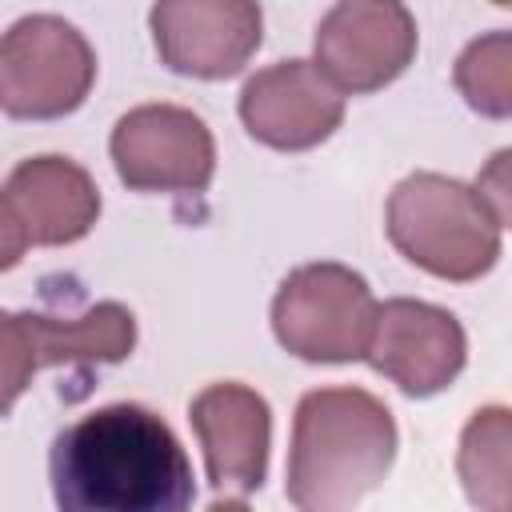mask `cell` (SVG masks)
<instances>
[{
  "label": "cell",
  "mask_w": 512,
  "mask_h": 512,
  "mask_svg": "<svg viewBox=\"0 0 512 512\" xmlns=\"http://www.w3.org/2000/svg\"><path fill=\"white\" fill-rule=\"evenodd\" d=\"M188 420L200 436L208 480L216 488H232L240 496L256 492L268 476V444H272V408L268 400L240 384L220 380L192 396Z\"/></svg>",
  "instance_id": "cell-12"
},
{
  "label": "cell",
  "mask_w": 512,
  "mask_h": 512,
  "mask_svg": "<svg viewBox=\"0 0 512 512\" xmlns=\"http://www.w3.org/2000/svg\"><path fill=\"white\" fill-rule=\"evenodd\" d=\"M452 80L468 100V108L492 120H508L512 116V36L500 28L488 36H476L456 56Z\"/></svg>",
  "instance_id": "cell-15"
},
{
  "label": "cell",
  "mask_w": 512,
  "mask_h": 512,
  "mask_svg": "<svg viewBox=\"0 0 512 512\" xmlns=\"http://www.w3.org/2000/svg\"><path fill=\"white\" fill-rule=\"evenodd\" d=\"M384 228L404 260L452 284L480 280L500 260L504 228L488 204L472 184L440 172L404 176L388 196Z\"/></svg>",
  "instance_id": "cell-3"
},
{
  "label": "cell",
  "mask_w": 512,
  "mask_h": 512,
  "mask_svg": "<svg viewBox=\"0 0 512 512\" xmlns=\"http://www.w3.org/2000/svg\"><path fill=\"white\" fill-rule=\"evenodd\" d=\"M376 328V296L348 264H300L272 296V332L280 348L312 364L364 360Z\"/></svg>",
  "instance_id": "cell-4"
},
{
  "label": "cell",
  "mask_w": 512,
  "mask_h": 512,
  "mask_svg": "<svg viewBox=\"0 0 512 512\" xmlns=\"http://www.w3.org/2000/svg\"><path fill=\"white\" fill-rule=\"evenodd\" d=\"M508 160H512V152L508 148H500L492 160H488V168L476 176V196L488 204V212L496 216V224L504 228L508 224V216H512V200H508V192H512V184H508Z\"/></svg>",
  "instance_id": "cell-16"
},
{
  "label": "cell",
  "mask_w": 512,
  "mask_h": 512,
  "mask_svg": "<svg viewBox=\"0 0 512 512\" xmlns=\"http://www.w3.org/2000/svg\"><path fill=\"white\" fill-rule=\"evenodd\" d=\"M24 252H28V240H24L20 224L8 216V208L0 204V272L16 268L24 260Z\"/></svg>",
  "instance_id": "cell-17"
},
{
  "label": "cell",
  "mask_w": 512,
  "mask_h": 512,
  "mask_svg": "<svg viewBox=\"0 0 512 512\" xmlns=\"http://www.w3.org/2000/svg\"><path fill=\"white\" fill-rule=\"evenodd\" d=\"M160 60L196 80L236 76L260 48L264 12L252 0H160L148 12Z\"/></svg>",
  "instance_id": "cell-10"
},
{
  "label": "cell",
  "mask_w": 512,
  "mask_h": 512,
  "mask_svg": "<svg viewBox=\"0 0 512 512\" xmlns=\"http://www.w3.org/2000/svg\"><path fill=\"white\" fill-rule=\"evenodd\" d=\"M0 204L36 248L76 244L100 216L96 180L68 156H32L12 168L0 188Z\"/></svg>",
  "instance_id": "cell-13"
},
{
  "label": "cell",
  "mask_w": 512,
  "mask_h": 512,
  "mask_svg": "<svg viewBox=\"0 0 512 512\" xmlns=\"http://www.w3.org/2000/svg\"><path fill=\"white\" fill-rule=\"evenodd\" d=\"M108 152L132 192H204L216 172L208 124L180 104H140L124 112Z\"/></svg>",
  "instance_id": "cell-7"
},
{
  "label": "cell",
  "mask_w": 512,
  "mask_h": 512,
  "mask_svg": "<svg viewBox=\"0 0 512 512\" xmlns=\"http://www.w3.org/2000/svg\"><path fill=\"white\" fill-rule=\"evenodd\" d=\"M316 72L344 92L392 84L416 56V16L396 0H340L316 24Z\"/></svg>",
  "instance_id": "cell-8"
},
{
  "label": "cell",
  "mask_w": 512,
  "mask_h": 512,
  "mask_svg": "<svg viewBox=\"0 0 512 512\" xmlns=\"http://www.w3.org/2000/svg\"><path fill=\"white\" fill-rule=\"evenodd\" d=\"M48 476L60 512H188L196 496L184 444L144 404H104L60 428Z\"/></svg>",
  "instance_id": "cell-1"
},
{
  "label": "cell",
  "mask_w": 512,
  "mask_h": 512,
  "mask_svg": "<svg viewBox=\"0 0 512 512\" xmlns=\"http://www.w3.org/2000/svg\"><path fill=\"white\" fill-rule=\"evenodd\" d=\"M364 360L388 376L404 396H436L444 392L468 360V336L448 308L428 300L392 296L376 304V328Z\"/></svg>",
  "instance_id": "cell-9"
},
{
  "label": "cell",
  "mask_w": 512,
  "mask_h": 512,
  "mask_svg": "<svg viewBox=\"0 0 512 512\" xmlns=\"http://www.w3.org/2000/svg\"><path fill=\"white\" fill-rule=\"evenodd\" d=\"M136 348V316L100 300L84 316L4 312L0 308V416L24 396L40 368L56 364H120Z\"/></svg>",
  "instance_id": "cell-6"
},
{
  "label": "cell",
  "mask_w": 512,
  "mask_h": 512,
  "mask_svg": "<svg viewBox=\"0 0 512 512\" xmlns=\"http://www.w3.org/2000/svg\"><path fill=\"white\" fill-rule=\"evenodd\" d=\"M96 80V52L76 24L52 12L20 16L0 36V112L12 120H60Z\"/></svg>",
  "instance_id": "cell-5"
},
{
  "label": "cell",
  "mask_w": 512,
  "mask_h": 512,
  "mask_svg": "<svg viewBox=\"0 0 512 512\" xmlns=\"http://www.w3.org/2000/svg\"><path fill=\"white\" fill-rule=\"evenodd\" d=\"M240 120L252 140L276 152H308L340 128L344 96L312 60H276L244 80Z\"/></svg>",
  "instance_id": "cell-11"
},
{
  "label": "cell",
  "mask_w": 512,
  "mask_h": 512,
  "mask_svg": "<svg viewBox=\"0 0 512 512\" xmlns=\"http://www.w3.org/2000/svg\"><path fill=\"white\" fill-rule=\"evenodd\" d=\"M396 460V420L364 388H312L300 396L284 492L296 512H356Z\"/></svg>",
  "instance_id": "cell-2"
},
{
  "label": "cell",
  "mask_w": 512,
  "mask_h": 512,
  "mask_svg": "<svg viewBox=\"0 0 512 512\" xmlns=\"http://www.w3.org/2000/svg\"><path fill=\"white\" fill-rule=\"evenodd\" d=\"M508 448H512V416L504 404H488L472 412L460 432L456 472L468 500L480 512H508Z\"/></svg>",
  "instance_id": "cell-14"
},
{
  "label": "cell",
  "mask_w": 512,
  "mask_h": 512,
  "mask_svg": "<svg viewBox=\"0 0 512 512\" xmlns=\"http://www.w3.org/2000/svg\"><path fill=\"white\" fill-rule=\"evenodd\" d=\"M208 512H252V508H248L244 500H216Z\"/></svg>",
  "instance_id": "cell-18"
}]
</instances>
